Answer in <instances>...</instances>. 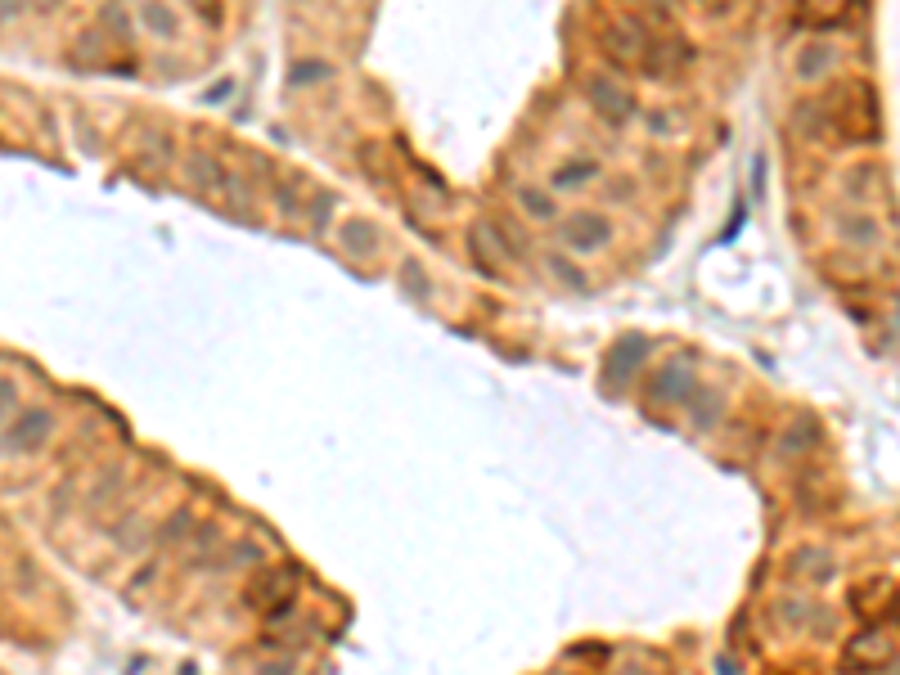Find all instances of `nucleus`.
<instances>
[{"label":"nucleus","instance_id":"nucleus-1","mask_svg":"<svg viewBox=\"0 0 900 675\" xmlns=\"http://www.w3.org/2000/svg\"><path fill=\"white\" fill-rule=\"evenodd\" d=\"M810 117H815V122H806L810 131L828 135L837 144L878 140V99H873L869 81H837L833 90H824L810 104Z\"/></svg>","mask_w":900,"mask_h":675},{"label":"nucleus","instance_id":"nucleus-2","mask_svg":"<svg viewBox=\"0 0 900 675\" xmlns=\"http://www.w3.org/2000/svg\"><path fill=\"white\" fill-rule=\"evenodd\" d=\"M599 45L617 68H635V72H653V54H657V36L639 23L635 14L608 18L599 27Z\"/></svg>","mask_w":900,"mask_h":675},{"label":"nucleus","instance_id":"nucleus-3","mask_svg":"<svg viewBox=\"0 0 900 675\" xmlns=\"http://www.w3.org/2000/svg\"><path fill=\"white\" fill-rule=\"evenodd\" d=\"M50 437H54V414L41 410V405H27V410H18L14 423H9L5 446L14 450V455H36Z\"/></svg>","mask_w":900,"mask_h":675},{"label":"nucleus","instance_id":"nucleus-4","mask_svg":"<svg viewBox=\"0 0 900 675\" xmlns=\"http://www.w3.org/2000/svg\"><path fill=\"white\" fill-rule=\"evenodd\" d=\"M558 239L572 252H599L612 243V221L603 212H572L558 225Z\"/></svg>","mask_w":900,"mask_h":675},{"label":"nucleus","instance_id":"nucleus-5","mask_svg":"<svg viewBox=\"0 0 900 675\" xmlns=\"http://www.w3.org/2000/svg\"><path fill=\"white\" fill-rule=\"evenodd\" d=\"M585 95H590V108L608 126H626L630 117H635V95H630L621 81H612V77H590Z\"/></svg>","mask_w":900,"mask_h":675},{"label":"nucleus","instance_id":"nucleus-6","mask_svg":"<svg viewBox=\"0 0 900 675\" xmlns=\"http://www.w3.org/2000/svg\"><path fill=\"white\" fill-rule=\"evenodd\" d=\"M468 252H473L477 270H491V275H500L504 266H509V243H504V234L495 230V225H477L473 234H468Z\"/></svg>","mask_w":900,"mask_h":675},{"label":"nucleus","instance_id":"nucleus-7","mask_svg":"<svg viewBox=\"0 0 900 675\" xmlns=\"http://www.w3.org/2000/svg\"><path fill=\"white\" fill-rule=\"evenodd\" d=\"M882 657H891V644L882 630H864V635H855L851 644H846V662L860 671V666H878Z\"/></svg>","mask_w":900,"mask_h":675},{"label":"nucleus","instance_id":"nucleus-8","mask_svg":"<svg viewBox=\"0 0 900 675\" xmlns=\"http://www.w3.org/2000/svg\"><path fill=\"white\" fill-rule=\"evenodd\" d=\"M684 392H693V374H689V360H671L662 374L653 378V396H666V401H680Z\"/></svg>","mask_w":900,"mask_h":675},{"label":"nucleus","instance_id":"nucleus-9","mask_svg":"<svg viewBox=\"0 0 900 675\" xmlns=\"http://www.w3.org/2000/svg\"><path fill=\"white\" fill-rule=\"evenodd\" d=\"M851 9V0H797V18L810 27H828Z\"/></svg>","mask_w":900,"mask_h":675},{"label":"nucleus","instance_id":"nucleus-10","mask_svg":"<svg viewBox=\"0 0 900 675\" xmlns=\"http://www.w3.org/2000/svg\"><path fill=\"white\" fill-rule=\"evenodd\" d=\"M338 239H342V248H347L351 257H369V252H378V230H374V225H365V221H347L338 230Z\"/></svg>","mask_w":900,"mask_h":675},{"label":"nucleus","instance_id":"nucleus-11","mask_svg":"<svg viewBox=\"0 0 900 675\" xmlns=\"http://www.w3.org/2000/svg\"><path fill=\"white\" fill-rule=\"evenodd\" d=\"M140 14H144V27H149V32H158V36H176V32H180V18L171 14V9L162 5V0H149V5H144Z\"/></svg>","mask_w":900,"mask_h":675},{"label":"nucleus","instance_id":"nucleus-12","mask_svg":"<svg viewBox=\"0 0 900 675\" xmlns=\"http://www.w3.org/2000/svg\"><path fill=\"white\" fill-rule=\"evenodd\" d=\"M284 585H293V572H275V576H266V581L257 585L261 594H252V603H266V599H270V603H279V599L288 594Z\"/></svg>","mask_w":900,"mask_h":675},{"label":"nucleus","instance_id":"nucleus-13","mask_svg":"<svg viewBox=\"0 0 900 675\" xmlns=\"http://www.w3.org/2000/svg\"><path fill=\"white\" fill-rule=\"evenodd\" d=\"M590 176H599V167H594V162H567V167L554 176V189H567V185H576V180H590Z\"/></svg>","mask_w":900,"mask_h":675},{"label":"nucleus","instance_id":"nucleus-14","mask_svg":"<svg viewBox=\"0 0 900 675\" xmlns=\"http://www.w3.org/2000/svg\"><path fill=\"white\" fill-rule=\"evenodd\" d=\"M518 203L527 207L531 216H554V212H558V203H554V198H545V194H540V189H522V194H518Z\"/></svg>","mask_w":900,"mask_h":675},{"label":"nucleus","instance_id":"nucleus-15","mask_svg":"<svg viewBox=\"0 0 900 675\" xmlns=\"http://www.w3.org/2000/svg\"><path fill=\"white\" fill-rule=\"evenodd\" d=\"M549 266H554V275H563L572 288H585V275H581V270H572V261H567V257H549Z\"/></svg>","mask_w":900,"mask_h":675},{"label":"nucleus","instance_id":"nucleus-16","mask_svg":"<svg viewBox=\"0 0 900 675\" xmlns=\"http://www.w3.org/2000/svg\"><path fill=\"white\" fill-rule=\"evenodd\" d=\"M5 414H18V387L9 378H0V419Z\"/></svg>","mask_w":900,"mask_h":675},{"label":"nucleus","instance_id":"nucleus-17","mask_svg":"<svg viewBox=\"0 0 900 675\" xmlns=\"http://www.w3.org/2000/svg\"><path fill=\"white\" fill-rule=\"evenodd\" d=\"M315 77H329V68H324V63H306V68H293V86H297V81H315Z\"/></svg>","mask_w":900,"mask_h":675},{"label":"nucleus","instance_id":"nucleus-18","mask_svg":"<svg viewBox=\"0 0 900 675\" xmlns=\"http://www.w3.org/2000/svg\"><path fill=\"white\" fill-rule=\"evenodd\" d=\"M297 666H293V657H275L270 666H261V675H293Z\"/></svg>","mask_w":900,"mask_h":675},{"label":"nucleus","instance_id":"nucleus-19","mask_svg":"<svg viewBox=\"0 0 900 675\" xmlns=\"http://www.w3.org/2000/svg\"><path fill=\"white\" fill-rule=\"evenodd\" d=\"M194 5L203 9V18H207V23H212V27L221 23V0H194Z\"/></svg>","mask_w":900,"mask_h":675},{"label":"nucleus","instance_id":"nucleus-20","mask_svg":"<svg viewBox=\"0 0 900 675\" xmlns=\"http://www.w3.org/2000/svg\"><path fill=\"white\" fill-rule=\"evenodd\" d=\"M27 9H32V14H54V9L63 5V0H23Z\"/></svg>","mask_w":900,"mask_h":675},{"label":"nucleus","instance_id":"nucleus-21","mask_svg":"<svg viewBox=\"0 0 900 675\" xmlns=\"http://www.w3.org/2000/svg\"><path fill=\"white\" fill-rule=\"evenodd\" d=\"M18 9H23V0H0V27H5L9 18L18 14Z\"/></svg>","mask_w":900,"mask_h":675}]
</instances>
